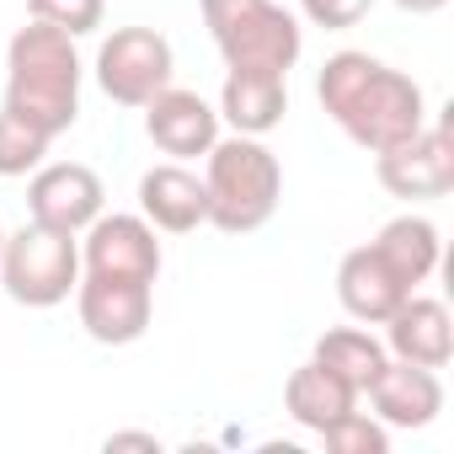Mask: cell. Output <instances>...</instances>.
<instances>
[{
  "instance_id": "obj_1",
  "label": "cell",
  "mask_w": 454,
  "mask_h": 454,
  "mask_svg": "<svg viewBox=\"0 0 454 454\" xmlns=\"http://www.w3.org/2000/svg\"><path fill=\"white\" fill-rule=\"evenodd\" d=\"M316 97H321L326 118H332L358 150H369V155H380V150L411 139V134L427 123V97H422V86H417L406 70H395V65H385V59H374V54H358V49H342V54H332V59L321 65Z\"/></svg>"
},
{
  "instance_id": "obj_2",
  "label": "cell",
  "mask_w": 454,
  "mask_h": 454,
  "mask_svg": "<svg viewBox=\"0 0 454 454\" xmlns=\"http://www.w3.org/2000/svg\"><path fill=\"white\" fill-rule=\"evenodd\" d=\"M6 113L49 139L81 118V54L70 33L49 22L17 27L6 43Z\"/></svg>"
},
{
  "instance_id": "obj_3",
  "label": "cell",
  "mask_w": 454,
  "mask_h": 454,
  "mask_svg": "<svg viewBox=\"0 0 454 454\" xmlns=\"http://www.w3.org/2000/svg\"><path fill=\"white\" fill-rule=\"evenodd\" d=\"M203 192H208V224L224 236H252L278 214L284 198V166L278 155L252 139H214L208 150V171H203Z\"/></svg>"
},
{
  "instance_id": "obj_4",
  "label": "cell",
  "mask_w": 454,
  "mask_h": 454,
  "mask_svg": "<svg viewBox=\"0 0 454 454\" xmlns=\"http://www.w3.org/2000/svg\"><path fill=\"white\" fill-rule=\"evenodd\" d=\"M198 12L231 70L289 75L305 54V27L273 0H198Z\"/></svg>"
},
{
  "instance_id": "obj_5",
  "label": "cell",
  "mask_w": 454,
  "mask_h": 454,
  "mask_svg": "<svg viewBox=\"0 0 454 454\" xmlns=\"http://www.w3.org/2000/svg\"><path fill=\"white\" fill-rule=\"evenodd\" d=\"M0 284L27 310H54L81 284V241L49 224H22L0 241Z\"/></svg>"
},
{
  "instance_id": "obj_6",
  "label": "cell",
  "mask_w": 454,
  "mask_h": 454,
  "mask_svg": "<svg viewBox=\"0 0 454 454\" xmlns=\"http://www.w3.org/2000/svg\"><path fill=\"white\" fill-rule=\"evenodd\" d=\"M171 43L155 27H118L102 49H97V86L118 102V107H145L155 91L171 86Z\"/></svg>"
},
{
  "instance_id": "obj_7",
  "label": "cell",
  "mask_w": 454,
  "mask_h": 454,
  "mask_svg": "<svg viewBox=\"0 0 454 454\" xmlns=\"http://www.w3.org/2000/svg\"><path fill=\"white\" fill-rule=\"evenodd\" d=\"M374 176L390 198H406V203L449 198L454 192V134H449V123H422L411 139L380 150Z\"/></svg>"
},
{
  "instance_id": "obj_8",
  "label": "cell",
  "mask_w": 454,
  "mask_h": 454,
  "mask_svg": "<svg viewBox=\"0 0 454 454\" xmlns=\"http://www.w3.org/2000/svg\"><path fill=\"white\" fill-rule=\"evenodd\" d=\"M75 310L91 342L102 348H129L150 332L155 316V284L145 278H113V273H81L75 284Z\"/></svg>"
},
{
  "instance_id": "obj_9",
  "label": "cell",
  "mask_w": 454,
  "mask_h": 454,
  "mask_svg": "<svg viewBox=\"0 0 454 454\" xmlns=\"http://www.w3.org/2000/svg\"><path fill=\"white\" fill-rule=\"evenodd\" d=\"M81 273H113V278H160V241L145 214H97L81 231Z\"/></svg>"
},
{
  "instance_id": "obj_10",
  "label": "cell",
  "mask_w": 454,
  "mask_h": 454,
  "mask_svg": "<svg viewBox=\"0 0 454 454\" xmlns=\"http://www.w3.org/2000/svg\"><path fill=\"white\" fill-rule=\"evenodd\" d=\"M102 176L81 160H54V166H38L33 182H27V214L33 224H49V231H65V236H81L86 224L102 214Z\"/></svg>"
},
{
  "instance_id": "obj_11",
  "label": "cell",
  "mask_w": 454,
  "mask_h": 454,
  "mask_svg": "<svg viewBox=\"0 0 454 454\" xmlns=\"http://www.w3.org/2000/svg\"><path fill=\"white\" fill-rule=\"evenodd\" d=\"M145 134L160 155L171 160H192V155H208L214 139H219V113L198 97V91H182V86H166L145 102Z\"/></svg>"
},
{
  "instance_id": "obj_12",
  "label": "cell",
  "mask_w": 454,
  "mask_h": 454,
  "mask_svg": "<svg viewBox=\"0 0 454 454\" xmlns=\"http://www.w3.org/2000/svg\"><path fill=\"white\" fill-rule=\"evenodd\" d=\"M364 395H369V406L385 427H427L443 411L438 369H422V364H406V358H385V369L374 374V385Z\"/></svg>"
},
{
  "instance_id": "obj_13",
  "label": "cell",
  "mask_w": 454,
  "mask_h": 454,
  "mask_svg": "<svg viewBox=\"0 0 454 454\" xmlns=\"http://www.w3.org/2000/svg\"><path fill=\"white\" fill-rule=\"evenodd\" d=\"M385 353L390 358H406V364H422V369H443L454 358L449 305L443 300H427V294H406L390 310V321H385Z\"/></svg>"
},
{
  "instance_id": "obj_14",
  "label": "cell",
  "mask_w": 454,
  "mask_h": 454,
  "mask_svg": "<svg viewBox=\"0 0 454 454\" xmlns=\"http://www.w3.org/2000/svg\"><path fill=\"white\" fill-rule=\"evenodd\" d=\"M406 294H417V289H411L374 247H353V252L342 257V268H337V300H342V310H348L353 321H364V326H385L390 310H395Z\"/></svg>"
},
{
  "instance_id": "obj_15",
  "label": "cell",
  "mask_w": 454,
  "mask_h": 454,
  "mask_svg": "<svg viewBox=\"0 0 454 454\" xmlns=\"http://www.w3.org/2000/svg\"><path fill=\"white\" fill-rule=\"evenodd\" d=\"M139 214L166 236H187L198 224H208V192H203V176L187 171L182 160H166V166H150L139 176Z\"/></svg>"
},
{
  "instance_id": "obj_16",
  "label": "cell",
  "mask_w": 454,
  "mask_h": 454,
  "mask_svg": "<svg viewBox=\"0 0 454 454\" xmlns=\"http://www.w3.org/2000/svg\"><path fill=\"white\" fill-rule=\"evenodd\" d=\"M289 113V75H273V70H231L224 75V91H219V118L231 123L236 134H273Z\"/></svg>"
},
{
  "instance_id": "obj_17",
  "label": "cell",
  "mask_w": 454,
  "mask_h": 454,
  "mask_svg": "<svg viewBox=\"0 0 454 454\" xmlns=\"http://www.w3.org/2000/svg\"><path fill=\"white\" fill-rule=\"evenodd\" d=\"M358 406V390L348 385V380H337L326 364H300L289 380H284V411L300 422V427H310V433H321V427H332L337 417H348Z\"/></svg>"
},
{
  "instance_id": "obj_18",
  "label": "cell",
  "mask_w": 454,
  "mask_h": 454,
  "mask_svg": "<svg viewBox=\"0 0 454 454\" xmlns=\"http://www.w3.org/2000/svg\"><path fill=\"white\" fill-rule=\"evenodd\" d=\"M411 289L417 284H427L433 273H438V257H443V241H438V224L433 219H422V214H401V219H390L385 231L369 241Z\"/></svg>"
},
{
  "instance_id": "obj_19",
  "label": "cell",
  "mask_w": 454,
  "mask_h": 454,
  "mask_svg": "<svg viewBox=\"0 0 454 454\" xmlns=\"http://www.w3.org/2000/svg\"><path fill=\"white\" fill-rule=\"evenodd\" d=\"M316 364H326L337 380H348L358 395L374 385V374L385 369V342L380 337H369L364 326H332V332H321L316 337V353H310Z\"/></svg>"
},
{
  "instance_id": "obj_20",
  "label": "cell",
  "mask_w": 454,
  "mask_h": 454,
  "mask_svg": "<svg viewBox=\"0 0 454 454\" xmlns=\"http://www.w3.org/2000/svg\"><path fill=\"white\" fill-rule=\"evenodd\" d=\"M49 134L27 129L22 118H12L6 107H0V176H33L49 155Z\"/></svg>"
},
{
  "instance_id": "obj_21",
  "label": "cell",
  "mask_w": 454,
  "mask_h": 454,
  "mask_svg": "<svg viewBox=\"0 0 454 454\" xmlns=\"http://www.w3.org/2000/svg\"><path fill=\"white\" fill-rule=\"evenodd\" d=\"M316 438L326 443V454H390L385 422H380V417H364L358 406H353L348 417H337L332 427H321Z\"/></svg>"
},
{
  "instance_id": "obj_22",
  "label": "cell",
  "mask_w": 454,
  "mask_h": 454,
  "mask_svg": "<svg viewBox=\"0 0 454 454\" xmlns=\"http://www.w3.org/2000/svg\"><path fill=\"white\" fill-rule=\"evenodd\" d=\"M27 12H33V22H49L70 38H86V33L102 27L107 0H27Z\"/></svg>"
},
{
  "instance_id": "obj_23",
  "label": "cell",
  "mask_w": 454,
  "mask_h": 454,
  "mask_svg": "<svg viewBox=\"0 0 454 454\" xmlns=\"http://www.w3.org/2000/svg\"><path fill=\"white\" fill-rule=\"evenodd\" d=\"M369 6H374V0H300V12H305L316 27H326V33L358 27V22L369 17Z\"/></svg>"
},
{
  "instance_id": "obj_24",
  "label": "cell",
  "mask_w": 454,
  "mask_h": 454,
  "mask_svg": "<svg viewBox=\"0 0 454 454\" xmlns=\"http://www.w3.org/2000/svg\"><path fill=\"white\" fill-rule=\"evenodd\" d=\"M107 449H150V454H155V449H160V438H155V433H113V438H107Z\"/></svg>"
},
{
  "instance_id": "obj_25",
  "label": "cell",
  "mask_w": 454,
  "mask_h": 454,
  "mask_svg": "<svg viewBox=\"0 0 454 454\" xmlns=\"http://www.w3.org/2000/svg\"><path fill=\"white\" fill-rule=\"evenodd\" d=\"M401 12H411V17H433V12H443L449 0H395Z\"/></svg>"
},
{
  "instance_id": "obj_26",
  "label": "cell",
  "mask_w": 454,
  "mask_h": 454,
  "mask_svg": "<svg viewBox=\"0 0 454 454\" xmlns=\"http://www.w3.org/2000/svg\"><path fill=\"white\" fill-rule=\"evenodd\" d=\"M0 241H6V231H0Z\"/></svg>"
}]
</instances>
